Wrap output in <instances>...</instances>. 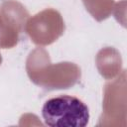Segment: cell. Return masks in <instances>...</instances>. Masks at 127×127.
<instances>
[{
	"label": "cell",
	"mask_w": 127,
	"mask_h": 127,
	"mask_svg": "<svg viewBox=\"0 0 127 127\" xmlns=\"http://www.w3.org/2000/svg\"><path fill=\"white\" fill-rule=\"evenodd\" d=\"M42 117L51 127H84L89 121V109L75 96L60 95L44 103Z\"/></svg>",
	"instance_id": "cell-1"
}]
</instances>
